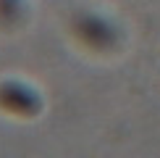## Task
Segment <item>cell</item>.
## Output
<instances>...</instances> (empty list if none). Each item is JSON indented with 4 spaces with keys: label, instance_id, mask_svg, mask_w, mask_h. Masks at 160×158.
Instances as JSON below:
<instances>
[{
    "label": "cell",
    "instance_id": "1",
    "mask_svg": "<svg viewBox=\"0 0 160 158\" xmlns=\"http://www.w3.org/2000/svg\"><path fill=\"white\" fill-rule=\"evenodd\" d=\"M0 108L21 118H32L42 111V97L32 84L8 79V82H0Z\"/></svg>",
    "mask_w": 160,
    "mask_h": 158
}]
</instances>
